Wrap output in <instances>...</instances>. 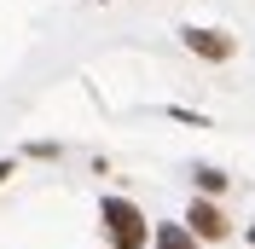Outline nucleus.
<instances>
[{
    "mask_svg": "<svg viewBox=\"0 0 255 249\" xmlns=\"http://www.w3.org/2000/svg\"><path fill=\"white\" fill-rule=\"evenodd\" d=\"M151 244H157V249H197L203 238L191 232V226H174V220H168V226H157V238H151Z\"/></svg>",
    "mask_w": 255,
    "mask_h": 249,
    "instance_id": "nucleus-4",
    "label": "nucleus"
},
{
    "mask_svg": "<svg viewBox=\"0 0 255 249\" xmlns=\"http://www.w3.org/2000/svg\"><path fill=\"white\" fill-rule=\"evenodd\" d=\"M12 174H17V162H0V186H6V180H12Z\"/></svg>",
    "mask_w": 255,
    "mask_h": 249,
    "instance_id": "nucleus-6",
    "label": "nucleus"
},
{
    "mask_svg": "<svg viewBox=\"0 0 255 249\" xmlns=\"http://www.w3.org/2000/svg\"><path fill=\"white\" fill-rule=\"evenodd\" d=\"M191 180H197V191H209V197H215V191H226V174H221V168H197Z\"/></svg>",
    "mask_w": 255,
    "mask_h": 249,
    "instance_id": "nucleus-5",
    "label": "nucleus"
},
{
    "mask_svg": "<svg viewBox=\"0 0 255 249\" xmlns=\"http://www.w3.org/2000/svg\"><path fill=\"white\" fill-rule=\"evenodd\" d=\"M99 226H105V244L111 249H145L151 244V220L139 215V203H128V197H105L99 203Z\"/></svg>",
    "mask_w": 255,
    "mask_h": 249,
    "instance_id": "nucleus-1",
    "label": "nucleus"
},
{
    "mask_svg": "<svg viewBox=\"0 0 255 249\" xmlns=\"http://www.w3.org/2000/svg\"><path fill=\"white\" fill-rule=\"evenodd\" d=\"M250 244H255V226H250Z\"/></svg>",
    "mask_w": 255,
    "mask_h": 249,
    "instance_id": "nucleus-7",
    "label": "nucleus"
},
{
    "mask_svg": "<svg viewBox=\"0 0 255 249\" xmlns=\"http://www.w3.org/2000/svg\"><path fill=\"white\" fill-rule=\"evenodd\" d=\"M180 41H186L197 58H215V64H226L232 52H238V41H232L226 29H197V23H191V29H180Z\"/></svg>",
    "mask_w": 255,
    "mask_h": 249,
    "instance_id": "nucleus-3",
    "label": "nucleus"
},
{
    "mask_svg": "<svg viewBox=\"0 0 255 249\" xmlns=\"http://www.w3.org/2000/svg\"><path fill=\"white\" fill-rule=\"evenodd\" d=\"M186 226H191L197 238H203V244H221V238L232 232V220H226L221 209L209 203V191H203V197H191V209H186Z\"/></svg>",
    "mask_w": 255,
    "mask_h": 249,
    "instance_id": "nucleus-2",
    "label": "nucleus"
}]
</instances>
